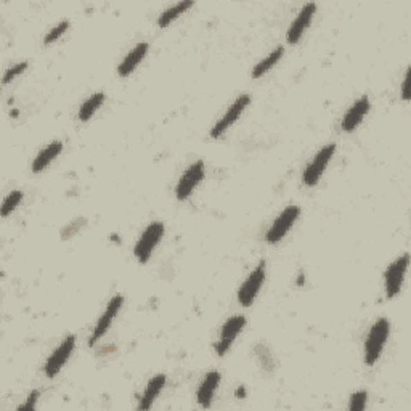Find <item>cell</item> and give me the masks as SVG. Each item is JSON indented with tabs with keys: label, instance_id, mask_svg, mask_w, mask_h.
Here are the masks:
<instances>
[{
	"label": "cell",
	"instance_id": "1",
	"mask_svg": "<svg viewBox=\"0 0 411 411\" xmlns=\"http://www.w3.org/2000/svg\"><path fill=\"white\" fill-rule=\"evenodd\" d=\"M390 334V322L387 318L381 317L369 328L363 344V360L367 367H373L383 355L384 345L387 342Z\"/></svg>",
	"mask_w": 411,
	"mask_h": 411
},
{
	"label": "cell",
	"instance_id": "2",
	"mask_svg": "<svg viewBox=\"0 0 411 411\" xmlns=\"http://www.w3.org/2000/svg\"><path fill=\"white\" fill-rule=\"evenodd\" d=\"M165 233V227L163 222L154 220L143 230L142 237L138 238V241L134 246V255L137 257L140 264H147L149 257H152L153 250L158 248V244L161 243V239Z\"/></svg>",
	"mask_w": 411,
	"mask_h": 411
},
{
	"label": "cell",
	"instance_id": "3",
	"mask_svg": "<svg viewBox=\"0 0 411 411\" xmlns=\"http://www.w3.org/2000/svg\"><path fill=\"white\" fill-rule=\"evenodd\" d=\"M265 277H267V262L260 260L257 267L248 275V278L244 280L238 289V302L241 307L248 309L255 302V299H257L260 289H262L265 283Z\"/></svg>",
	"mask_w": 411,
	"mask_h": 411
},
{
	"label": "cell",
	"instance_id": "4",
	"mask_svg": "<svg viewBox=\"0 0 411 411\" xmlns=\"http://www.w3.org/2000/svg\"><path fill=\"white\" fill-rule=\"evenodd\" d=\"M410 265V254L405 253L394 260L392 264H389V267L384 272V289L385 295L389 299L397 298L400 291L403 288L405 277H407V270Z\"/></svg>",
	"mask_w": 411,
	"mask_h": 411
},
{
	"label": "cell",
	"instance_id": "5",
	"mask_svg": "<svg viewBox=\"0 0 411 411\" xmlns=\"http://www.w3.org/2000/svg\"><path fill=\"white\" fill-rule=\"evenodd\" d=\"M336 148H338L336 147V143H329L315 154V158L307 164V167H305L302 172V183L305 187L312 188L315 185H318L320 179H322L325 170H327L329 161L334 156Z\"/></svg>",
	"mask_w": 411,
	"mask_h": 411
},
{
	"label": "cell",
	"instance_id": "6",
	"mask_svg": "<svg viewBox=\"0 0 411 411\" xmlns=\"http://www.w3.org/2000/svg\"><path fill=\"white\" fill-rule=\"evenodd\" d=\"M300 215L299 206H288L286 209H283V212L278 214V217L273 220V223L270 225V228L265 233V241L268 244H278L282 239L286 237L288 232L293 228V225L298 222Z\"/></svg>",
	"mask_w": 411,
	"mask_h": 411
},
{
	"label": "cell",
	"instance_id": "7",
	"mask_svg": "<svg viewBox=\"0 0 411 411\" xmlns=\"http://www.w3.org/2000/svg\"><path fill=\"white\" fill-rule=\"evenodd\" d=\"M74 349H76V338L73 334H69L60 342L58 347L53 350V354L45 360L44 373L48 379L57 378L60 371L63 369L64 365L68 363V360L71 358Z\"/></svg>",
	"mask_w": 411,
	"mask_h": 411
},
{
	"label": "cell",
	"instance_id": "8",
	"mask_svg": "<svg viewBox=\"0 0 411 411\" xmlns=\"http://www.w3.org/2000/svg\"><path fill=\"white\" fill-rule=\"evenodd\" d=\"M206 175V165L203 161L193 163L190 167L182 174V177L179 179L177 185H175V198L179 201H187L192 197L194 190L199 187V183L204 180Z\"/></svg>",
	"mask_w": 411,
	"mask_h": 411
},
{
	"label": "cell",
	"instance_id": "9",
	"mask_svg": "<svg viewBox=\"0 0 411 411\" xmlns=\"http://www.w3.org/2000/svg\"><path fill=\"white\" fill-rule=\"evenodd\" d=\"M246 323L248 320L246 317H243V315H235V317H230L227 322L223 323L222 329H220V338L217 342L214 344V350L219 357H225V355H227L239 333L246 327Z\"/></svg>",
	"mask_w": 411,
	"mask_h": 411
},
{
	"label": "cell",
	"instance_id": "10",
	"mask_svg": "<svg viewBox=\"0 0 411 411\" xmlns=\"http://www.w3.org/2000/svg\"><path fill=\"white\" fill-rule=\"evenodd\" d=\"M250 103V97L248 93L239 95V97L235 100V102L230 104V108L225 111L222 118L219 119L217 122L214 124V127L210 129V138L217 140L222 137V135L227 132V130L232 127V125L238 121L239 116L244 113V109L249 107Z\"/></svg>",
	"mask_w": 411,
	"mask_h": 411
},
{
	"label": "cell",
	"instance_id": "11",
	"mask_svg": "<svg viewBox=\"0 0 411 411\" xmlns=\"http://www.w3.org/2000/svg\"><path fill=\"white\" fill-rule=\"evenodd\" d=\"M122 304H124V298L119 294L113 295V298L109 299L107 309H104L102 317L98 318L97 325H95V328L92 329V334H90V338H89L90 347H93V345L97 344L100 339H103V336L108 333L109 328H111L113 322H114V318L118 317L119 312H121Z\"/></svg>",
	"mask_w": 411,
	"mask_h": 411
},
{
	"label": "cell",
	"instance_id": "12",
	"mask_svg": "<svg viewBox=\"0 0 411 411\" xmlns=\"http://www.w3.org/2000/svg\"><path fill=\"white\" fill-rule=\"evenodd\" d=\"M315 13H317V3L315 2L305 3L304 7L300 8L299 15L293 19V23H291L288 28L286 42L289 45H295L300 42V39H302L305 31H307V29L310 28V24H312Z\"/></svg>",
	"mask_w": 411,
	"mask_h": 411
},
{
	"label": "cell",
	"instance_id": "13",
	"mask_svg": "<svg viewBox=\"0 0 411 411\" xmlns=\"http://www.w3.org/2000/svg\"><path fill=\"white\" fill-rule=\"evenodd\" d=\"M369 108H371V102L368 95H362V97L355 100L352 107L345 111L342 121H340V129H342L344 132L352 134L354 130L363 122V119L368 114Z\"/></svg>",
	"mask_w": 411,
	"mask_h": 411
},
{
	"label": "cell",
	"instance_id": "14",
	"mask_svg": "<svg viewBox=\"0 0 411 411\" xmlns=\"http://www.w3.org/2000/svg\"><path fill=\"white\" fill-rule=\"evenodd\" d=\"M220 381H222V374L219 371H209L208 374L204 376V379L201 381V384L198 385L197 390V402L201 408H210L212 405L214 395L217 392Z\"/></svg>",
	"mask_w": 411,
	"mask_h": 411
},
{
	"label": "cell",
	"instance_id": "15",
	"mask_svg": "<svg viewBox=\"0 0 411 411\" xmlns=\"http://www.w3.org/2000/svg\"><path fill=\"white\" fill-rule=\"evenodd\" d=\"M149 44L148 42H138L130 52L125 55L124 60L118 64V74L121 77H129L135 69L138 68V64L143 62L145 57L148 55Z\"/></svg>",
	"mask_w": 411,
	"mask_h": 411
},
{
	"label": "cell",
	"instance_id": "16",
	"mask_svg": "<svg viewBox=\"0 0 411 411\" xmlns=\"http://www.w3.org/2000/svg\"><path fill=\"white\" fill-rule=\"evenodd\" d=\"M63 152V143L55 140V142H50L47 147H44L41 152L37 153V156L34 158V161L31 164V170L33 174H41L42 170H45L52 164L55 159H57L60 154Z\"/></svg>",
	"mask_w": 411,
	"mask_h": 411
},
{
	"label": "cell",
	"instance_id": "17",
	"mask_svg": "<svg viewBox=\"0 0 411 411\" xmlns=\"http://www.w3.org/2000/svg\"><path fill=\"white\" fill-rule=\"evenodd\" d=\"M167 384V376L165 374H156L153 376L152 379L148 381L147 387H145V392L142 394L138 402V410H149L156 402V399L159 397V394L163 392L164 385Z\"/></svg>",
	"mask_w": 411,
	"mask_h": 411
},
{
	"label": "cell",
	"instance_id": "18",
	"mask_svg": "<svg viewBox=\"0 0 411 411\" xmlns=\"http://www.w3.org/2000/svg\"><path fill=\"white\" fill-rule=\"evenodd\" d=\"M104 102H107V93L104 92H97V93L90 95L87 100H84L81 108H79V111H77L79 121L89 122L90 119L95 116V113H97L98 109L103 107Z\"/></svg>",
	"mask_w": 411,
	"mask_h": 411
},
{
	"label": "cell",
	"instance_id": "19",
	"mask_svg": "<svg viewBox=\"0 0 411 411\" xmlns=\"http://www.w3.org/2000/svg\"><path fill=\"white\" fill-rule=\"evenodd\" d=\"M283 53H284L283 45H278L277 48H273L272 52L267 55V57H265L264 60H260V62L253 68V73H250L253 79H259V77H262L264 74H267L270 69H272L275 64H277L280 60L283 58Z\"/></svg>",
	"mask_w": 411,
	"mask_h": 411
},
{
	"label": "cell",
	"instance_id": "20",
	"mask_svg": "<svg viewBox=\"0 0 411 411\" xmlns=\"http://www.w3.org/2000/svg\"><path fill=\"white\" fill-rule=\"evenodd\" d=\"M193 5H194L193 0H182V2L172 5V7L165 8L163 13H159L158 21H156L158 26L159 28H167L169 24H172L175 19L180 17V15L187 12L188 8H192Z\"/></svg>",
	"mask_w": 411,
	"mask_h": 411
},
{
	"label": "cell",
	"instance_id": "21",
	"mask_svg": "<svg viewBox=\"0 0 411 411\" xmlns=\"http://www.w3.org/2000/svg\"><path fill=\"white\" fill-rule=\"evenodd\" d=\"M23 198H24V193L21 190H13V192H10L3 199L2 208H0V215H2L3 219H7L10 214H13L15 210H17L19 203L23 201Z\"/></svg>",
	"mask_w": 411,
	"mask_h": 411
},
{
	"label": "cell",
	"instance_id": "22",
	"mask_svg": "<svg viewBox=\"0 0 411 411\" xmlns=\"http://www.w3.org/2000/svg\"><path fill=\"white\" fill-rule=\"evenodd\" d=\"M255 354H257V358L260 362V367H262L265 371L272 373L275 368V362H273V355L270 352L268 347H265L262 344L255 345Z\"/></svg>",
	"mask_w": 411,
	"mask_h": 411
},
{
	"label": "cell",
	"instance_id": "23",
	"mask_svg": "<svg viewBox=\"0 0 411 411\" xmlns=\"http://www.w3.org/2000/svg\"><path fill=\"white\" fill-rule=\"evenodd\" d=\"M68 29H69V21H68V19H63V21H60L57 24V26H53L47 34H45V37H44V45H45V47H48V45H52V44L57 42L58 39L62 37L63 34L68 31Z\"/></svg>",
	"mask_w": 411,
	"mask_h": 411
},
{
	"label": "cell",
	"instance_id": "24",
	"mask_svg": "<svg viewBox=\"0 0 411 411\" xmlns=\"http://www.w3.org/2000/svg\"><path fill=\"white\" fill-rule=\"evenodd\" d=\"M85 225H87V219H84V217H77V219L71 220V222H69L66 227L62 230V239H64V241L71 239L74 235H77L79 232H81Z\"/></svg>",
	"mask_w": 411,
	"mask_h": 411
},
{
	"label": "cell",
	"instance_id": "25",
	"mask_svg": "<svg viewBox=\"0 0 411 411\" xmlns=\"http://www.w3.org/2000/svg\"><path fill=\"white\" fill-rule=\"evenodd\" d=\"M368 402V392L367 390H357L350 395L349 399V410L350 411H363L367 408Z\"/></svg>",
	"mask_w": 411,
	"mask_h": 411
},
{
	"label": "cell",
	"instance_id": "26",
	"mask_svg": "<svg viewBox=\"0 0 411 411\" xmlns=\"http://www.w3.org/2000/svg\"><path fill=\"white\" fill-rule=\"evenodd\" d=\"M29 66L28 62H19L17 64H13V66H10L7 71H5L3 77H2V84L7 85L13 81V79H17L18 76H21V74L26 71Z\"/></svg>",
	"mask_w": 411,
	"mask_h": 411
},
{
	"label": "cell",
	"instance_id": "27",
	"mask_svg": "<svg viewBox=\"0 0 411 411\" xmlns=\"http://www.w3.org/2000/svg\"><path fill=\"white\" fill-rule=\"evenodd\" d=\"M39 399H41V390L39 389H34L29 392V395L26 397V400H24V403L19 405V407L17 408L18 411H24V410H36V405L39 402Z\"/></svg>",
	"mask_w": 411,
	"mask_h": 411
},
{
	"label": "cell",
	"instance_id": "28",
	"mask_svg": "<svg viewBox=\"0 0 411 411\" xmlns=\"http://www.w3.org/2000/svg\"><path fill=\"white\" fill-rule=\"evenodd\" d=\"M402 100L403 102H410L411 100V93H410V69H407L403 76V82H402Z\"/></svg>",
	"mask_w": 411,
	"mask_h": 411
},
{
	"label": "cell",
	"instance_id": "29",
	"mask_svg": "<svg viewBox=\"0 0 411 411\" xmlns=\"http://www.w3.org/2000/svg\"><path fill=\"white\" fill-rule=\"evenodd\" d=\"M244 395H246V390H244V385H239L238 390H237V397L238 399H244Z\"/></svg>",
	"mask_w": 411,
	"mask_h": 411
},
{
	"label": "cell",
	"instance_id": "30",
	"mask_svg": "<svg viewBox=\"0 0 411 411\" xmlns=\"http://www.w3.org/2000/svg\"><path fill=\"white\" fill-rule=\"evenodd\" d=\"M302 284H304V275H300V277H299V286H302Z\"/></svg>",
	"mask_w": 411,
	"mask_h": 411
}]
</instances>
